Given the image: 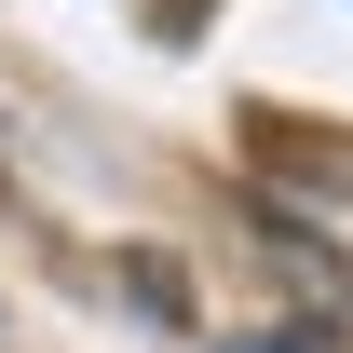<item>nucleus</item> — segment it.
Masks as SVG:
<instances>
[{"mask_svg": "<svg viewBox=\"0 0 353 353\" xmlns=\"http://www.w3.org/2000/svg\"><path fill=\"white\" fill-rule=\"evenodd\" d=\"M231 353H312V340H231Z\"/></svg>", "mask_w": 353, "mask_h": 353, "instance_id": "f257e3e1", "label": "nucleus"}]
</instances>
